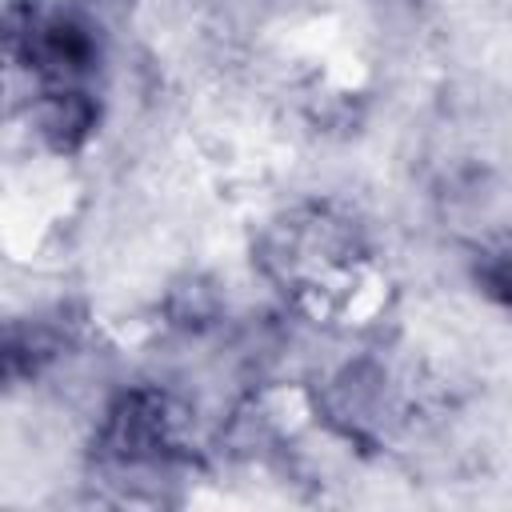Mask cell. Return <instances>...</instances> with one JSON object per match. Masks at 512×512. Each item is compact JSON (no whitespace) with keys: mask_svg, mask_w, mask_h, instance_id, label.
Segmentation results:
<instances>
[{"mask_svg":"<svg viewBox=\"0 0 512 512\" xmlns=\"http://www.w3.org/2000/svg\"><path fill=\"white\" fill-rule=\"evenodd\" d=\"M256 260L280 292L320 308L348 296L360 276V264L368 260V248L356 220L340 208L296 204L264 228Z\"/></svg>","mask_w":512,"mask_h":512,"instance_id":"cell-1","label":"cell"},{"mask_svg":"<svg viewBox=\"0 0 512 512\" xmlns=\"http://www.w3.org/2000/svg\"><path fill=\"white\" fill-rule=\"evenodd\" d=\"M180 452V412L160 388H124L100 416L96 460L112 468H148Z\"/></svg>","mask_w":512,"mask_h":512,"instance_id":"cell-2","label":"cell"},{"mask_svg":"<svg viewBox=\"0 0 512 512\" xmlns=\"http://www.w3.org/2000/svg\"><path fill=\"white\" fill-rule=\"evenodd\" d=\"M8 48L36 72L44 84H80L96 60L100 40L96 28L76 16H8Z\"/></svg>","mask_w":512,"mask_h":512,"instance_id":"cell-3","label":"cell"},{"mask_svg":"<svg viewBox=\"0 0 512 512\" xmlns=\"http://www.w3.org/2000/svg\"><path fill=\"white\" fill-rule=\"evenodd\" d=\"M28 120L44 148H52L56 156H72L92 140L100 124V104L80 84H44V92L28 108Z\"/></svg>","mask_w":512,"mask_h":512,"instance_id":"cell-4","label":"cell"},{"mask_svg":"<svg viewBox=\"0 0 512 512\" xmlns=\"http://www.w3.org/2000/svg\"><path fill=\"white\" fill-rule=\"evenodd\" d=\"M476 284L480 292L500 304L504 312H512V248H492L476 260Z\"/></svg>","mask_w":512,"mask_h":512,"instance_id":"cell-5","label":"cell"}]
</instances>
